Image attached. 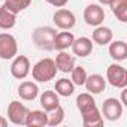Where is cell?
Listing matches in <instances>:
<instances>
[{
    "label": "cell",
    "instance_id": "6da1fadb",
    "mask_svg": "<svg viewBox=\"0 0 127 127\" xmlns=\"http://www.w3.org/2000/svg\"><path fill=\"white\" fill-rule=\"evenodd\" d=\"M55 29L49 26H40L36 27L32 33V40L36 45V48L42 51H52L54 49V39H55Z\"/></svg>",
    "mask_w": 127,
    "mask_h": 127
},
{
    "label": "cell",
    "instance_id": "7a4b0ae2",
    "mask_svg": "<svg viewBox=\"0 0 127 127\" xmlns=\"http://www.w3.org/2000/svg\"><path fill=\"white\" fill-rule=\"evenodd\" d=\"M57 66L52 58H42L39 60L32 69V76L37 82H48L55 78L57 75Z\"/></svg>",
    "mask_w": 127,
    "mask_h": 127
},
{
    "label": "cell",
    "instance_id": "3957f363",
    "mask_svg": "<svg viewBox=\"0 0 127 127\" xmlns=\"http://www.w3.org/2000/svg\"><path fill=\"white\" fill-rule=\"evenodd\" d=\"M18 54V43L17 39L11 33H0V58L2 60H12Z\"/></svg>",
    "mask_w": 127,
    "mask_h": 127
},
{
    "label": "cell",
    "instance_id": "277c9868",
    "mask_svg": "<svg viewBox=\"0 0 127 127\" xmlns=\"http://www.w3.org/2000/svg\"><path fill=\"white\" fill-rule=\"evenodd\" d=\"M106 79L108 82L115 88H124L127 87V70L121 64H111L106 70Z\"/></svg>",
    "mask_w": 127,
    "mask_h": 127
},
{
    "label": "cell",
    "instance_id": "5b68a950",
    "mask_svg": "<svg viewBox=\"0 0 127 127\" xmlns=\"http://www.w3.org/2000/svg\"><path fill=\"white\" fill-rule=\"evenodd\" d=\"M100 114L108 121H117L123 115V103L115 97H108L106 100H103Z\"/></svg>",
    "mask_w": 127,
    "mask_h": 127
},
{
    "label": "cell",
    "instance_id": "8992f818",
    "mask_svg": "<svg viewBox=\"0 0 127 127\" xmlns=\"http://www.w3.org/2000/svg\"><path fill=\"white\" fill-rule=\"evenodd\" d=\"M29 108L20 103L18 100H12L8 106V120L15 126H26V118L29 115Z\"/></svg>",
    "mask_w": 127,
    "mask_h": 127
},
{
    "label": "cell",
    "instance_id": "52a82bcc",
    "mask_svg": "<svg viewBox=\"0 0 127 127\" xmlns=\"http://www.w3.org/2000/svg\"><path fill=\"white\" fill-rule=\"evenodd\" d=\"M52 21L54 24L61 29V30H70L72 27H75L76 24V17L72 11L69 9H64V8H60L54 12L52 15Z\"/></svg>",
    "mask_w": 127,
    "mask_h": 127
},
{
    "label": "cell",
    "instance_id": "ba28073f",
    "mask_svg": "<svg viewBox=\"0 0 127 127\" xmlns=\"http://www.w3.org/2000/svg\"><path fill=\"white\" fill-rule=\"evenodd\" d=\"M30 73V60L26 55H15L11 64V75L15 79H24Z\"/></svg>",
    "mask_w": 127,
    "mask_h": 127
},
{
    "label": "cell",
    "instance_id": "9c48e42d",
    "mask_svg": "<svg viewBox=\"0 0 127 127\" xmlns=\"http://www.w3.org/2000/svg\"><path fill=\"white\" fill-rule=\"evenodd\" d=\"M79 112L82 117V126L84 127H102L103 126V117H102L97 105L81 109Z\"/></svg>",
    "mask_w": 127,
    "mask_h": 127
},
{
    "label": "cell",
    "instance_id": "30bf717a",
    "mask_svg": "<svg viewBox=\"0 0 127 127\" xmlns=\"http://www.w3.org/2000/svg\"><path fill=\"white\" fill-rule=\"evenodd\" d=\"M84 20L88 26L97 27L103 23L105 20V11L102 8V5L97 3H90L85 9H84Z\"/></svg>",
    "mask_w": 127,
    "mask_h": 127
},
{
    "label": "cell",
    "instance_id": "8fae6325",
    "mask_svg": "<svg viewBox=\"0 0 127 127\" xmlns=\"http://www.w3.org/2000/svg\"><path fill=\"white\" fill-rule=\"evenodd\" d=\"M93 40L88 37H78L72 43V52L76 57H88L93 52Z\"/></svg>",
    "mask_w": 127,
    "mask_h": 127
},
{
    "label": "cell",
    "instance_id": "7c38bea8",
    "mask_svg": "<svg viewBox=\"0 0 127 127\" xmlns=\"http://www.w3.org/2000/svg\"><path fill=\"white\" fill-rule=\"evenodd\" d=\"M55 66L57 70L63 72V73H70V70L75 66V57L66 51H58L57 57H55Z\"/></svg>",
    "mask_w": 127,
    "mask_h": 127
},
{
    "label": "cell",
    "instance_id": "4fadbf2b",
    "mask_svg": "<svg viewBox=\"0 0 127 127\" xmlns=\"http://www.w3.org/2000/svg\"><path fill=\"white\" fill-rule=\"evenodd\" d=\"M84 85L90 94H100L106 88V79L99 73H93V75L87 76Z\"/></svg>",
    "mask_w": 127,
    "mask_h": 127
},
{
    "label": "cell",
    "instance_id": "5bb4252c",
    "mask_svg": "<svg viewBox=\"0 0 127 127\" xmlns=\"http://www.w3.org/2000/svg\"><path fill=\"white\" fill-rule=\"evenodd\" d=\"M39 94V88L34 82L32 81H24L20 84L18 87V96L23 99V100H27V102H32L37 97Z\"/></svg>",
    "mask_w": 127,
    "mask_h": 127
},
{
    "label": "cell",
    "instance_id": "9a60e30c",
    "mask_svg": "<svg viewBox=\"0 0 127 127\" xmlns=\"http://www.w3.org/2000/svg\"><path fill=\"white\" fill-rule=\"evenodd\" d=\"M91 37H93V42H94V43L103 46V45H108V43L112 40L114 33H112V30H111L109 27H105V26L100 24V26H97V27L94 29Z\"/></svg>",
    "mask_w": 127,
    "mask_h": 127
},
{
    "label": "cell",
    "instance_id": "2e32d148",
    "mask_svg": "<svg viewBox=\"0 0 127 127\" xmlns=\"http://www.w3.org/2000/svg\"><path fill=\"white\" fill-rule=\"evenodd\" d=\"M109 55L115 61H124L127 58V43L124 40L109 42Z\"/></svg>",
    "mask_w": 127,
    "mask_h": 127
},
{
    "label": "cell",
    "instance_id": "e0dca14e",
    "mask_svg": "<svg viewBox=\"0 0 127 127\" xmlns=\"http://www.w3.org/2000/svg\"><path fill=\"white\" fill-rule=\"evenodd\" d=\"M75 40V36L70 33V32H60L55 34V39H54V49L57 51H66L67 48L72 46Z\"/></svg>",
    "mask_w": 127,
    "mask_h": 127
},
{
    "label": "cell",
    "instance_id": "ac0fdd59",
    "mask_svg": "<svg viewBox=\"0 0 127 127\" xmlns=\"http://www.w3.org/2000/svg\"><path fill=\"white\" fill-rule=\"evenodd\" d=\"M60 105V100H58V94L52 90H46L42 93L40 96V106L43 108L45 112H49L52 111L54 108H57Z\"/></svg>",
    "mask_w": 127,
    "mask_h": 127
},
{
    "label": "cell",
    "instance_id": "d6986e66",
    "mask_svg": "<svg viewBox=\"0 0 127 127\" xmlns=\"http://www.w3.org/2000/svg\"><path fill=\"white\" fill-rule=\"evenodd\" d=\"M26 126L27 127H43L46 126V112L45 111H29V115L26 118Z\"/></svg>",
    "mask_w": 127,
    "mask_h": 127
},
{
    "label": "cell",
    "instance_id": "ffe728a7",
    "mask_svg": "<svg viewBox=\"0 0 127 127\" xmlns=\"http://www.w3.org/2000/svg\"><path fill=\"white\" fill-rule=\"evenodd\" d=\"M17 24V14L11 12L6 6L0 8V29L2 30H11Z\"/></svg>",
    "mask_w": 127,
    "mask_h": 127
},
{
    "label": "cell",
    "instance_id": "44dd1931",
    "mask_svg": "<svg viewBox=\"0 0 127 127\" xmlns=\"http://www.w3.org/2000/svg\"><path fill=\"white\" fill-rule=\"evenodd\" d=\"M109 8L121 23H127V0H111Z\"/></svg>",
    "mask_w": 127,
    "mask_h": 127
},
{
    "label": "cell",
    "instance_id": "7402d4cb",
    "mask_svg": "<svg viewBox=\"0 0 127 127\" xmlns=\"http://www.w3.org/2000/svg\"><path fill=\"white\" fill-rule=\"evenodd\" d=\"M73 91H75V84L67 78H61L55 82V93L58 96L69 97V96L73 94Z\"/></svg>",
    "mask_w": 127,
    "mask_h": 127
},
{
    "label": "cell",
    "instance_id": "603a6c76",
    "mask_svg": "<svg viewBox=\"0 0 127 127\" xmlns=\"http://www.w3.org/2000/svg\"><path fill=\"white\" fill-rule=\"evenodd\" d=\"M63 120H64V109H63L60 105L57 108H54L52 111L46 112V126L55 127V126L61 124Z\"/></svg>",
    "mask_w": 127,
    "mask_h": 127
},
{
    "label": "cell",
    "instance_id": "cb8c5ba5",
    "mask_svg": "<svg viewBox=\"0 0 127 127\" xmlns=\"http://www.w3.org/2000/svg\"><path fill=\"white\" fill-rule=\"evenodd\" d=\"M32 3V0H5V5L11 12L14 14H20L23 11H26Z\"/></svg>",
    "mask_w": 127,
    "mask_h": 127
},
{
    "label": "cell",
    "instance_id": "d4e9b609",
    "mask_svg": "<svg viewBox=\"0 0 127 127\" xmlns=\"http://www.w3.org/2000/svg\"><path fill=\"white\" fill-rule=\"evenodd\" d=\"M87 72L82 66H73V69L70 70V81L75 84V85H79L82 87L85 84V79H87Z\"/></svg>",
    "mask_w": 127,
    "mask_h": 127
},
{
    "label": "cell",
    "instance_id": "484cf974",
    "mask_svg": "<svg viewBox=\"0 0 127 127\" xmlns=\"http://www.w3.org/2000/svg\"><path fill=\"white\" fill-rule=\"evenodd\" d=\"M93 105H96V100H94V97L90 93H82V94H79L76 97V106H78L79 111L85 109L88 106H93Z\"/></svg>",
    "mask_w": 127,
    "mask_h": 127
},
{
    "label": "cell",
    "instance_id": "4316f807",
    "mask_svg": "<svg viewBox=\"0 0 127 127\" xmlns=\"http://www.w3.org/2000/svg\"><path fill=\"white\" fill-rule=\"evenodd\" d=\"M45 2L49 3V5H52V6H55V8H63V6L67 5L69 0H45Z\"/></svg>",
    "mask_w": 127,
    "mask_h": 127
},
{
    "label": "cell",
    "instance_id": "83f0119b",
    "mask_svg": "<svg viewBox=\"0 0 127 127\" xmlns=\"http://www.w3.org/2000/svg\"><path fill=\"white\" fill-rule=\"evenodd\" d=\"M123 91H121V103H123V106H127V90H126V87L124 88H121Z\"/></svg>",
    "mask_w": 127,
    "mask_h": 127
},
{
    "label": "cell",
    "instance_id": "f1b7e54d",
    "mask_svg": "<svg viewBox=\"0 0 127 127\" xmlns=\"http://www.w3.org/2000/svg\"><path fill=\"white\" fill-rule=\"evenodd\" d=\"M6 126H8V120L0 115V127H6Z\"/></svg>",
    "mask_w": 127,
    "mask_h": 127
},
{
    "label": "cell",
    "instance_id": "f546056e",
    "mask_svg": "<svg viewBox=\"0 0 127 127\" xmlns=\"http://www.w3.org/2000/svg\"><path fill=\"white\" fill-rule=\"evenodd\" d=\"M109 3H111V0H99V5H108L109 6Z\"/></svg>",
    "mask_w": 127,
    "mask_h": 127
}]
</instances>
